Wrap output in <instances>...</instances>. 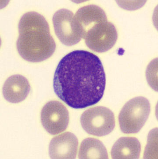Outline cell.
Wrapping results in <instances>:
<instances>
[{
    "mask_svg": "<svg viewBox=\"0 0 158 159\" xmlns=\"http://www.w3.org/2000/svg\"><path fill=\"white\" fill-rule=\"evenodd\" d=\"M106 86L101 60L85 50L71 52L58 65L53 87L58 98L70 107L82 109L98 103Z\"/></svg>",
    "mask_w": 158,
    "mask_h": 159,
    "instance_id": "1",
    "label": "cell"
},
{
    "mask_svg": "<svg viewBox=\"0 0 158 159\" xmlns=\"http://www.w3.org/2000/svg\"><path fill=\"white\" fill-rule=\"evenodd\" d=\"M18 28L17 49L23 59L34 63L43 61L54 53L55 40L48 22L40 14L35 11L25 13L20 20Z\"/></svg>",
    "mask_w": 158,
    "mask_h": 159,
    "instance_id": "2",
    "label": "cell"
},
{
    "mask_svg": "<svg viewBox=\"0 0 158 159\" xmlns=\"http://www.w3.org/2000/svg\"><path fill=\"white\" fill-rule=\"evenodd\" d=\"M87 46L92 51L105 52L117 42L118 34L114 25L107 19L94 21L84 27L81 32Z\"/></svg>",
    "mask_w": 158,
    "mask_h": 159,
    "instance_id": "3",
    "label": "cell"
},
{
    "mask_svg": "<svg viewBox=\"0 0 158 159\" xmlns=\"http://www.w3.org/2000/svg\"><path fill=\"white\" fill-rule=\"evenodd\" d=\"M150 111V103L146 98L138 97L130 100L119 114L121 131L126 134L139 132L147 121Z\"/></svg>",
    "mask_w": 158,
    "mask_h": 159,
    "instance_id": "4",
    "label": "cell"
},
{
    "mask_svg": "<svg viewBox=\"0 0 158 159\" xmlns=\"http://www.w3.org/2000/svg\"><path fill=\"white\" fill-rule=\"evenodd\" d=\"M83 129L89 134L101 137L109 134L115 127L114 115L103 106H97L84 111L80 117Z\"/></svg>",
    "mask_w": 158,
    "mask_h": 159,
    "instance_id": "5",
    "label": "cell"
},
{
    "mask_svg": "<svg viewBox=\"0 0 158 159\" xmlns=\"http://www.w3.org/2000/svg\"><path fill=\"white\" fill-rule=\"evenodd\" d=\"M41 118V124L47 132L52 135L57 134L67 128L69 111L60 102L50 101L42 109Z\"/></svg>",
    "mask_w": 158,
    "mask_h": 159,
    "instance_id": "6",
    "label": "cell"
},
{
    "mask_svg": "<svg viewBox=\"0 0 158 159\" xmlns=\"http://www.w3.org/2000/svg\"><path fill=\"white\" fill-rule=\"evenodd\" d=\"M54 30L57 37L62 44L72 46L79 43L82 38L74 20V15L67 9H61L52 18Z\"/></svg>",
    "mask_w": 158,
    "mask_h": 159,
    "instance_id": "7",
    "label": "cell"
},
{
    "mask_svg": "<svg viewBox=\"0 0 158 159\" xmlns=\"http://www.w3.org/2000/svg\"><path fill=\"white\" fill-rule=\"evenodd\" d=\"M78 141L76 136L66 132L53 138L50 142L49 154L51 159H75Z\"/></svg>",
    "mask_w": 158,
    "mask_h": 159,
    "instance_id": "8",
    "label": "cell"
},
{
    "mask_svg": "<svg viewBox=\"0 0 158 159\" xmlns=\"http://www.w3.org/2000/svg\"><path fill=\"white\" fill-rule=\"evenodd\" d=\"M30 90L28 80L20 75H15L6 80L3 85L2 92L6 101L11 103H18L27 98Z\"/></svg>",
    "mask_w": 158,
    "mask_h": 159,
    "instance_id": "9",
    "label": "cell"
},
{
    "mask_svg": "<svg viewBox=\"0 0 158 159\" xmlns=\"http://www.w3.org/2000/svg\"><path fill=\"white\" fill-rule=\"evenodd\" d=\"M141 152V143L137 138L122 137L112 147L111 156L115 159H139Z\"/></svg>",
    "mask_w": 158,
    "mask_h": 159,
    "instance_id": "10",
    "label": "cell"
},
{
    "mask_svg": "<svg viewBox=\"0 0 158 159\" xmlns=\"http://www.w3.org/2000/svg\"><path fill=\"white\" fill-rule=\"evenodd\" d=\"M78 157L79 159H108L107 151L102 142L92 138L82 141Z\"/></svg>",
    "mask_w": 158,
    "mask_h": 159,
    "instance_id": "11",
    "label": "cell"
},
{
    "mask_svg": "<svg viewBox=\"0 0 158 159\" xmlns=\"http://www.w3.org/2000/svg\"><path fill=\"white\" fill-rule=\"evenodd\" d=\"M150 151H152V158L157 157V136L155 138L154 140H152L151 134L150 132L148 135V143L145 148L144 154V158H147Z\"/></svg>",
    "mask_w": 158,
    "mask_h": 159,
    "instance_id": "12",
    "label": "cell"
}]
</instances>
